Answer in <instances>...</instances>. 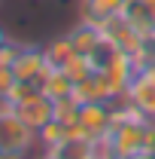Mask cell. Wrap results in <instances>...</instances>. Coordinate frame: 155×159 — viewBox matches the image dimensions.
Here are the masks:
<instances>
[{"instance_id":"obj_1","label":"cell","mask_w":155,"mask_h":159,"mask_svg":"<svg viewBox=\"0 0 155 159\" xmlns=\"http://www.w3.org/2000/svg\"><path fill=\"white\" fill-rule=\"evenodd\" d=\"M37 144V132L21 122L12 107L0 110V159H24Z\"/></svg>"},{"instance_id":"obj_2","label":"cell","mask_w":155,"mask_h":159,"mask_svg":"<svg viewBox=\"0 0 155 159\" xmlns=\"http://www.w3.org/2000/svg\"><path fill=\"white\" fill-rule=\"evenodd\" d=\"M79 125L88 132V138L110 135L113 125H116L113 104H110V101H100V104H82V110H79Z\"/></svg>"},{"instance_id":"obj_3","label":"cell","mask_w":155,"mask_h":159,"mask_svg":"<svg viewBox=\"0 0 155 159\" xmlns=\"http://www.w3.org/2000/svg\"><path fill=\"white\" fill-rule=\"evenodd\" d=\"M46 67H49V61H46V46H37V43H21L19 58L12 61V74H15V80L34 83Z\"/></svg>"},{"instance_id":"obj_4","label":"cell","mask_w":155,"mask_h":159,"mask_svg":"<svg viewBox=\"0 0 155 159\" xmlns=\"http://www.w3.org/2000/svg\"><path fill=\"white\" fill-rule=\"evenodd\" d=\"M67 37L73 43V49H76V55H85V58H91L97 49L107 43L103 37V28L97 25V21H88V19H79L70 31H67Z\"/></svg>"},{"instance_id":"obj_5","label":"cell","mask_w":155,"mask_h":159,"mask_svg":"<svg viewBox=\"0 0 155 159\" xmlns=\"http://www.w3.org/2000/svg\"><path fill=\"white\" fill-rule=\"evenodd\" d=\"M12 110L19 113L21 122H27L34 132H40L46 122H52V119H55V101L49 98V95H43V92H37L34 98L21 101L19 107H12Z\"/></svg>"},{"instance_id":"obj_6","label":"cell","mask_w":155,"mask_h":159,"mask_svg":"<svg viewBox=\"0 0 155 159\" xmlns=\"http://www.w3.org/2000/svg\"><path fill=\"white\" fill-rule=\"evenodd\" d=\"M73 98H76L79 104H100V101H113V98H116V92H113V86H110L107 74L94 70L91 77H85L82 83H76Z\"/></svg>"},{"instance_id":"obj_7","label":"cell","mask_w":155,"mask_h":159,"mask_svg":"<svg viewBox=\"0 0 155 159\" xmlns=\"http://www.w3.org/2000/svg\"><path fill=\"white\" fill-rule=\"evenodd\" d=\"M34 83H37L40 92H43V95H49L52 101L70 98V95H73V89H76V83L67 77L61 67H52V64H49V67H46V70H43V74L34 80Z\"/></svg>"},{"instance_id":"obj_8","label":"cell","mask_w":155,"mask_h":159,"mask_svg":"<svg viewBox=\"0 0 155 159\" xmlns=\"http://www.w3.org/2000/svg\"><path fill=\"white\" fill-rule=\"evenodd\" d=\"M125 98L134 104L137 110L143 113L146 119H155V83L143 70L134 77V83L128 86V92H125Z\"/></svg>"},{"instance_id":"obj_9","label":"cell","mask_w":155,"mask_h":159,"mask_svg":"<svg viewBox=\"0 0 155 159\" xmlns=\"http://www.w3.org/2000/svg\"><path fill=\"white\" fill-rule=\"evenodd\" d=\"M119 12H125V0H82V19L103 25Z\"/></svg>"},{"instance_id":"obj_10","label":"cell","mask_w":155,"mask_h":159,"mask_svg":"<svg viewBox=\"0 0 155 159\" xmlns=\"http://www.w3.org/2000/svg\"><path fill=\"white\" fill-rule=\"evenodd\" d=\"M76 55V49H73V43L67 34H61V37H52L46 43V61L52 64V67H64L67 61Z\"/></svg>"},{"instance_id":"obj_11","label":"cell","mask_w":155,"mask_h":159,"mask_svg":"<svg viewBox=\"0 0 155 159\" xmlns=\"http://www.w3.org/2000/svg\"><path fill=\"white\" fill-rule=\"evenodd\" d=\"M37 141L43 147H61V144L67 141V125H61L58 119H52V122H46L37 132Z\"/></svg>"},{"instance_id":"obj_12","label":"cell","mask_w":155,"mask_h":159,"mask_svg":"<svg viewBox=\"0 0 155 159\" xmlns=\"http://www.w3.org/2000/svg\"><path fill=\"white\" fill-rule=\"evenodd\" d=\"M79 110H82V104H79L73 95L55 101V119H58L61 125H73V122H79Z\"/></svg>"},{"instance_id":"obj_13","label":"cell","mask_w":155,"mask_h":159,"mask_svg":"<svg viewBox=\"0 0 155 159\" xmlns=\"http://www.w3.org/2000/svg\"><path fill=\"white\" fill-rule=\"evenodd\" d=\"M40 89H37V83H24V80H15V86L6 92V107H19L21 101H27V98H34Z\"/></svg>"},{"instance_id":"obj_14","label":"cell","mask_w":155,"mask_h":159,"mask_svg":"<svg viewBox=\"0 0 155 159\" xmlns=\"http://www.w3.org/2000/svg\"><path fill=\"white\" fill-rule=\"evenodd\" d=\"M61 70H64L67 77L73 80V83H82L85 77H91V74H94V67H91V61L85 58V55H73V58L67 61V64H64Z\"/></svg>"},{"instance_id":"obj_15","label":"cell","mask_w":155,"mask_h":159,"mask_svg":"<svg viewBox=\"0 0 155 159\" xmlns=\"http://www.w3.org/2000/svg\"><path fill=\"white\" fill-rule=\"evenodd\" d=\"M19 52H21V43L19 40H9V43L0 49V64H3V67H12V61L19 58Z\"/></svg>"},{"instance_id":"obj_16","label":"cell","mask_w":155,"mask_h":159,"mask_svg":"<svg viewBox=\"0 0 155 159\" xmlns=\"http://www.w3.org/2000/svg\"><path fill=\"white\" fill-rule=\"evenodd\" d=\"M15 86V74H12V67H3L0 64V98H6V92Z\"/></svg>"},{"instance_id":"obj_17","label":"cell","mask_w":155,"mask_h":159,"mask_svg":"<svg viewBox=\"0 0 155 159\" xmlns=\"http://www.w3.org/2000/svg\"><path fill=\"white\" fill-rule=\"evenodd\" d=\"M9 31H6V28H3V25H0V49H3V46H6V43H9Z\"/></svg>"},{"instance_id":"obj_18","label":"cell","mask_w":155,"mask_h":159,"mask_svg":"<svg viewBox=\"0 0 155 159\" xmlns=\"http://www.w3.org/2000/svg\"><path fill=\"white\" fill-rule=\"evenodd\" d=\"M143 74H146V77H149V80L155 83V61H152V64H146V67H143Z\"/></svg>"},{"instance_id":"obj_19","label":"cell","mask_w":155,"mask_h":159,"mask_svg":"<svg viewBox=\"0 0 155 159\" xmlns=\"http://www.w3.org/2000/svg\"><path fill=\"white\" fill-rule=\"evenodd\" d=\"M149 16H152V25H155V3L149 6Z\"/></svg>"},{"instance_id":"obj_20","label":"cell","mask_w":155,"mask_h":159,"mask_svg":"<svg viewBox=\"0 0 155 159\" xmlns=\"http://www.w3.org/2000/svg\"><path fill=\"white\" fill-rule=\"evenodd\" d=\"M149 46H152V55H155V34L149 37Z\"/></svg>"}]
</instances>
